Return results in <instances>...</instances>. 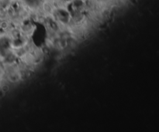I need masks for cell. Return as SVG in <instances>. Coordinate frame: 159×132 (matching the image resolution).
Here are the masks:
<instances>
[{
    "instance_id": "cell-1",
    "label": "cell",
    "mask_w": 159,
    "mask_h": 132,
    "mask_svg": "<svg viewBox=\"0 0 159 132\" xmlns=\"http://www.w3.org/2000/svg\"><path fill=\"white\" fill-rule=\"evenodd\" d=\"M9 90V87L7 86H3L2 87V91L3 92H6Z\"/></svg>"
}]
</instances>
